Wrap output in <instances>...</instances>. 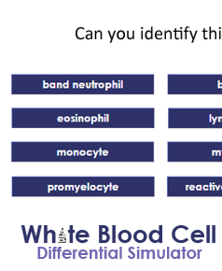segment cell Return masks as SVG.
<instances>
[{"mask_svg": "<svg viewBox=\"0 0 222 271\" xmlns=\"http://www.w3.org/2000/svg\"><path fill=\"white\" fill-rule=\"evenodd\" d=\"M134 239L135 240L136 242H145L146 239V233L142 230H139V231H136L135 233V236H134Z\"/></svg>", "mask_w": 222, "mask_h": 271, "instance_id": "cell-1", "label": "cell"}, {"mask_svg": "<svg viewBox=\"0 0 222 271\" xmlns=\"http://www.w3.org/2000/svg\"><path fill=\"white\" fill-rule=\"evenodd\" d=\"M131 238H132V236H131L130 232L127 231V230L122 231V232L119 234V240L122 242L127 243V242H129V241L131 240Z\"/></svg>", "mask_w": 222, "mask_h": 271, "instance_id": "cell-2", "label": "cell"}, {"mask_svg": "<svg viewBox=\"0 0 222 271\" xmlns=\"http://www.w3.org/2000/svg\"><path fill=\"white\" fill-rule=\"evenodd\" d=\"M160 239H161V234L159 233L157 230L152 231V233H151V235H150V240L152 241V242H161V241H159Z\"/></svg>", "mask_w": 222, "mask_h": 271, "instance_id": "cell-3", "label": "cell"}, {"mask_svg": "<svg viewBox=\"0 0 222 271\" xmlns=\"http://www.w3.org/2000/svg\"><path fill=\"white\" fill-rule=\"evenodd\" d=\"M76 36L78 39H84L86 38V31L83 27H79L76 31Z\"/></svg>", "mask_w": 222, "mask_h": 271, "instance_id": "cell-4", "label": "cell"}, {"mask_svg": "<svg viewBox=\"0 0 222 271\" xmlns=\"http://www.w3.org/2000/svg\"><path fill=\"white\" fill-rule=\"evenodd\" d=\"M155 38L161 40V39H165V32H162V31H156L155 32Z\"/></svg>", "mask_w": 222, "mask_h": 271, "instance_id": "cell-5", "label": "cell"}, {"mask_svg": "<svg viewBox=\"0 0 222 271\" xmlns=\"http://www.w3.org/2000/svg\"><path fill=\"white\" fill-rule=\"evenodd\" d=\"M94 34L95 33H94L93 31H90V30H88V31H86V38L85 39H87V40H92L93 39V37H94Z\"/></svg>", "mask_w": 222, "mask_h": 271, "instance_id": "cell-6", "label": "cell"}, {"mask_svg": "<svg viewBox=\"0 0 222 271\" xmlns=\"http://www.w3.org/2000/svg\"><path fill=\"white\" fill-rule=\"evenodd\" d=\"M125 35H126V32H123V31H118L117 32V37L119 40L124 39Z\"/></svg>", "mask_w": 222, "mask_h": 271, "instance_id": "cell-7", "label": "cell"}, {"mask_svg": "<svg viewBox=\"0 0 222 271\" xmlns=\"http://www.w3.org/2000/svg\"><path fill=\"white\" fill-rule=\"evenodd\" d=\"M126 36H127V38L130 39V40L134 39L135 38V31H127L126 32Z\"/></svg>", "mask_w": 222, "mask_h": 271, "instance_id": "cell-8", "label": "cell"}, {"mask_svg": "<svg viewBox=\"0 0 222 271\" xmlns=\"http://www.w3.org/2000/svg\"><path fill=\"white\" fill-rule=\"evenodd\" d=\"M208 30H210V28H208V29H205V32H204V37H205V39H206V40H208V39H210V31H208Z\"/></svg>", "mask_w": 222, "mask_h": 271, "instance_id": "cell-9", "label": "cell"}, {"mask_svg": "<svg viewBox=\"0 0 222 271\" xmlns=\"http://www.w3.org/2000/svg\"><path fill=\"white\" fill-rule=\"evenodd\" d=\"M108 35L110 36V42H112L114 36L117 35V31H108Z\"/></svg>", "mask_w": 222, "mask_h": 271, "instance_id": "cell-10", "label": "cell"}, {"mask_svg": "<svg viewBox=\"0 0 222 271\" xmlns=\"http://www.w3.org/2000/svg\"><path fill=\"white\" fill-rule=\"evenodd\" d=\"M94 37H95V39H97V40L102 39V32H101V31H96L95 34H94Z\"/></svg>", "mask_w": 222, "mask_h": 271, "instance_id": "cell-11", "label": "cell"}, {"mask_svg": "<svg viewBox=\"0 0 222 271\" xmlns=\"http://www.w3.org/2000/svg\"><path fill=\"white\" fill-rule=\"evenodd\" d=\"M175 39H182V32L181 31H175Z\"/></svg>", "mask_w": 222, "mask_h": 271, "instance_id": "cell-12", "label": "cell"}, {"mask_svg": "<svg viewBox=\"0 0 222 271\" xmlns=\"http://www.w3.org/2000/svg\"><path fill=\"white\" fill-rule=\"evenodd\" d=\"M165 39H172V31H165Z\"/></svg>", "mask_w": 222, "mask_h": 271, "instance_id": "cell-13", "label": "cell"}, {"mask_svg": "<svg viewBox=\"0 0 222 271\" xmlns=\"http://www.w3.org/2000/svg\"><path fill=\"white\" fill-rule=\"evenodd\" d=\"M217 38V34L216 31H211L210 39H216Z\"/></svg>", "mask_w": 222, "mask_h": 271, "instance_id": "cell-14", "label": "cell"}, {"mask_svg": "<svg viewBox=\"0 0 222 271\" xmlns=\"http://www.w3.org/2000/svg\"><path fill=\"white\" fill-rule=\"evenodd\" d=\"M97 118H98V122H105V119H104L103 116H101L100 114L97 115Z\"/></svg>", "mask_w": 222, "mask_h": 271, "instance_id": "cell-15", "label": "cell"}, {"mask_svg": "<svg viewBox=\"0 0 222 271\" xmlns=\"http://www.w3.org/2000/svg\"><path fill=\"white\" fill-rule=\"evenodd\" d=\"M182 32V39H187V31H181Z\"/></svg>", "mask_w": 222, "mask_h": 271, "instance_id": "cell-16", "label": "cell"}, {"mask_svg": "<svg viewBox=\"0 0 222 271\" xmlns=\"http://www.w3.org/2000/svg\"><path fill=\"white\" fill-rule=\"evenodd\" d=\"M43 88H48V87H50V83H46L45 81H43Z\"/></svg>", "mask_w": 222, "mask_h": 271, "instance_id": "cell-17", "label": "cell"}, {"mask_svg": "<svg viewBox=\"0 0 222 271\" xmlns=\"http://www.w3.org/2000/svg\"><path fill=\"white\" fill-rule=\"evenodd\" d=\"M111 87H112V83H105V89H106V90H108V89L111 88Z\"/></svg>", "mask_w": 222, "mask_h": 271, "instance_id": "cell-18", "label": "cell"}, {"mask_svg": "<svg viewBox=\"0 0 222 271\" xmlns=\"http://www.w3.org/2000/svg\"><path fill=\"white\" fill-rule=\"evenodd\" d=\"M91 120H92V121H91V123H92V124H94V122H97V121H98V118H97V117H95V116H94V117H92V118H91Z\"/></svg>", "mask_w": 222, "mask_h": 271, "instance_id": "cell-19", "label": "cell"}, {"mask_svg": "<svg viewBox=\"0 0 222 271\" xmlns=\"http://www.w3.org/2000/svg\"><path fill=\"white\" fill-rule=\"evenodd\" d=\"M68 86H69V82L68 81L63 84V87H64V88H68Z\"/></svg>", "mask_w": 222, "mask_h": 271, "instance_id": "cell-20", "label": "cell"}, {"mask_svg": "<svg viewBox=\"0 0 222 271\" xmlns=\"http://www.w3.org/2000/svg\"><path fill=\"white\" fill-rule=\"evenodd\" d=\"M92 87H94V88H96V87H98V84L95 83L94 81H93V82H92Z\"/></svg>", "mask_w": 222, "mask_h": 271, "instance_id": "cell-21", "label": "cell"}, {"mask_svg": "<svg viewBox=\"0 0 222 271\" xmlns=\"http://www.w3.org/2000/svg\"><path fill=\"white\" fill-rule=\"evenodd\" d=\"M104 119H105V122H108V121H109V116H108V114H105V115H104Z\"/></svg>", "mask_w": 222, "mask_h": 271, "instance_id": "cell-22", "label": "cell"}, {"mask_svg": "<svg viewBox=\"0 0 222 271\" xmlns=\"http://www.w3.org/2000/svg\"><path fill=\"white\" fill-rule=\"evenodd\" d=\"M105 86V83H98V87H99V88H104Z\"/></svg>", "mask_w": 222, "mask_h": 271, "instance_id": "cell-23", "label": "cell"}, {"mask_svg": "<svg viewBox=\"0 0 222 271\" xmlns=\"http://www.w3.org/2000/svg\"><path fill=\"white\" fill-rule=\"evenodd\" d=\"M112 87L113 88H118V83H116V82H112Z\"/></svg>", "mask_w": 222, "mask_h": 271, "instance_id": "cell-24", "label": "cell"}, {"mask_svg": "<svg viewBox=\"0 0 222 271\" xmlns=\"http://www.w3.org/2000/svg\"><path fill=\"white\" fill-rule=\"evenodd\" d=\"M146 31L142 30V39H146Z\"/></svg>", "mask_w": 222, "mask_h": 271, "instance_id": "cell-25", "label": "cell"}, {"mask_svg": "<svg viewBox=\"0 0 222 271\" xmlns=\"http://www.w3.org/2000/svg\"><path fill=\"white\" fill-rule=\"evenodd\" d=\"M118 83H119L118 84V88H122L123 87V81H120Z\"/></svg>", "mask_w": 222, "mask_h": 271, "instance_id": "cell-26", "label": "cell"}, {"mask_svg": "<svg viewBox=\"0 0 222 271\" xmlns=\"http://www.w3.org/2000/svg\"><path fill=\"white\" fill-rule=\"evenodd\" d=\"M50 87L51 88H55L56 87V84L54 83H50Z\"/></svg>", "mask_w": 222, "mask_h": 271, "instance_id": "cell-27", "label": "cell"}, {"mask_svg": "<svg viewBox=\"0 0 222 271\" xmlns=\"http://www.w3.org/2000/svg\"><path fill=\"white\" fill-rule=\"evenodd\" d=\"M53 189H54V187H53V185H49V186H48V191H49V192H51Z\"/></svg>", "mask_w": 222, "mask_h": 271, "instance_id": "cell-28", "label": "cell"}, {"mask_svg": "<svg viewBox=\"0 0 222 271\" xmlns=\"http://www.w3.org/2000/svg\"><path fill=\"white\" fill-rule=\"evenodd\" d=\"M57 120H58V122H63V121L64 120V117H62V116H59L58 118H57Z\"/></svg>", "mask_w": 222, "mask_h": 271, "instance_id": "cell-29", "label": "cell"}, {"mask_svg": "<svg viewBox=\"0 0 222 271\" xmlns=\"http://www.w3.org/2000/svg\"><path fill=\"white\" fill-rule=\"evenodd\" d=\"M79 85H80V88H83V87H85V86H86V84H84L83 83H80Z\"/></svg>", "mask_w": 222, "mask_h": 271, "instance_id": "cell-30", "label": "cell"}, {"mask_svg": "<svg viewBox=\"0 0 222 271\" xmlns=\"http://www.w3.org/2000/svg\"><path fill=\"white\" fill-rule=\"evenodd\" d=\"M70 120H71V118H69L68 116H65V117H64V122H69Z\"/></svg>", "mask_w": 222, "mask_h": 271, "instance_id": "cell-31", "label": "cell"}, {"mask_svg": "<svg viewBox=\"0 0 222 271\" xmlns=\"http://www.w3.org/2000/svg\"><path fill=\"white\" fill-rule=\"evenodd\" d=\"M192 35H193V41H194V38H195V35H196V31H192Z\"/></svg>", "mask_w": 222, "mask_h": 271, "instance_id": "cell-32", "label": "cell"}, {"mask_svg": "<svg viewBox=\"0 0 222 271\" xmlns=\"http://www.w3.org/2000/svg\"><path fill=\"white\" fill-rule=\"evenodd\" d=\"M72 154H74V152H72L71 150L67 151V155H69V156H70V155H72Z\"/></svg>", "mask_w": 222, "mask_h": 271, "instance_id": "cell-33", "label": "cell"}, {"mask_svg": "<svg viewBox=\"0 0 222 271\" xmlns=\"http://www.w3.org/2000/svg\"><path fill=\"white\" fill-rule=\"evenodd\" d=\"M56 86H57L58 88H62V87H63V84H62V83H58L57 84H56Z\"/></svg>", "mask_w": 222, "mask_h": 271, "instance_id": "cell-34", "label": "cell"}, {"mask_svg": "<svg viewBox=\"0 0 222 271\" xmlns=\"http://www.w3.org/2000/svg\"><path fill=\"white\" fill-rule=\"evenodd\" d=\"M73 87H74V88H77V87H80V85L77 83H73Z\"/></svg>", "mask_w": 222, "mask_h": 271, "instance_id": "cell-35", "label": "cell"}, {"mask_svg": "<svg viewBox=\"0 0 222 271\" xmlns=\"http://www.w3.org/2000/svg\"><path fill=\"white\" fill-rule=\"evenodd\" d=\"M99 153V152L98 151H94V158L97 156V154Z\"/></svg>", "mask_w": 222, "mask_h": 271, "instance_id": "cell-36", "label": "cell"}, {"mask_svg": "<svg viewBox=\"0 0 222 271\" xmlns=\"http://www.w3.org/2000/svg\"><path fill=\"white\" fill-rule=\"evenodd\" d=\"M90 120H91V118L89 116H87V117L84 118V122H90Z\"/></svg>", "mask_w": 222, "mask_h": 271, "instance_id": "cell-37", "label": "cell"}, {"mask_svg": "<svg viewBox=\"0 0 222 271\" xmlns=\"http://www.w3.org/2000/svg\"><path fill=\"white\" fill-rule=\"evenodd\" d=\"M86 87H87V88H91V87H92V83H86Z\"/></svg>", "mask_w": 222, "mask_h": 271, "instance_id": "cell-38", "label": "cell"}, {"mask_svg": "<svg viewBox=\"0 0 222 271\" xmlns=\"http://www.w3.org/2000/svg\"><path fill=\"white\" fill-rule=\"evenodd\" d=\"M172 39H175V31H172Z\"/></svg>", "mask_w": 222, "mask_h": 271, "instance_id": "cell-39", "label": "cell"}, {"mask_svg": "<svg viewBox=\"0 0 222 271\" xmlns=\"http://www.w3.org/2000/svg\"><path fill=\"white\" fill-rule=\"evenodd\" d=\"M80 154H81V155H85V154H86V152L82 150V151H81V152H80Z\"/></svg>", "mask_w": 222, "mask_h": 271, "instance_id": "cell-40", "label": "cell"}, {"mask_svg": "<svg viewBox=\"0 0 222 271\" xmlns=\"http://www.w3.org/2000/svg\"><path fill=\"white\" fill-rule=\"evenodd\" d=\"M79 122H84V118L82 117V116H80V117H79Z\"/></svg>", "mask_w": 222, "mask_h": 271, "instance_id": "cell-41", "label": "cell"}, {"mask_svg": "<svg viewBox=\"0 0 222 271\" xmlns=\"http://www.w3.org/2000/svg\"><path fill=\"white\" fill-rule=\"evenodd\" d=\"M79 154H80V152L75 150V151H74V155H79Z\"/></svg>", "mask_w": 222, "mask_h": 271, "instance_id": "cell-42", "label": "cell"}, {"mask_svg": "<svg viewBox=\"0 0 222 271\" xmlns=\"http://www.w3.org/2000/svg\"><path fill=\"white\" fill-rule=\"evenodd\" d=\"M107 154H108V152L106 150L103 151V155H107Z\"/></svg>", "mask_w": 222, "mask_h": 271, "instance_id": "cell-43", "label": "cell"}, {"mask_svg": "<svg viewBox=\"0 0 222 271\" xmlns=\"http://www.w3.org/2000/svg\"><path fill=\"white\" fill-rule=\"evenodd\" d=\"M93 153H94V152H92V151H87L88 155H92Z\"/></svg>", "mask_w": 222, "mask_h": 271, "instance_id": "cell-44", "label": "cell"}, {"mask_svg": "<svg viewBox=\"0 0 222 271\" xmlns=\"http://www.w3.org/2000/svg\"><path fill=\"white\" fill-rule=\"evenodd\" d=\"M112 189H113V190H118V189H119V186H118V185H114V186L112 187Z\"/></svg>", "mask_w": 222, "mask_h": 271, "instance_id": "cell-45", "label": "cell"}, {"mask_svg": "<svg viewBox=\"0 0 222 271\" xmlns=\"http://www.w3.org/2000/svg\"><path fill=\"white\" fill-rule=\"evenodd\" d=\"M96 188H97V187H96L95 185H92V186H91V190H95Z\"/></svg>", "mask_w": 222, "mask_h": 271, "instance_id": "cell-46", "label": "cell"}, {"mask_svg": "<svg viewBox=\"0 0 222 271\" xmlns=\"http://www.w3.org/2000/svg\"><path fill=\"white\" fill-rule=\"evenodd\" d=\"M81 187H82V190H86V189H87V187H86L85 185H82Z\"/></svg>", "mask_w": 222, "mask_h": 271, "instance_id": "cell-47", "label": "cell"}, {"mask_svg": "<svg viewBox=\"0 0 222 271\" xmlns=\"http://www.w3.org/2000/svg\"><path fill=\"white\" fill-rule=\"evenodd\" d=\"M59 190H63L64 189V186H62V185H60L58 187Z\"/></svg>", "mask_w": 222, "mask_h": 271, "instance_id": "cell-48", "label": "cell"}, {"mask_svg": "<svg viewBox=\"0 0 222 271\" xmlns=\"http://www.w3.org/2000/svg\"><path fill=\"white\" fill-rule=\"evenodd\" d=\"M97 190H100V191H101V190H102V186H101V185H98V186H97Z\"/></svg>", "mask_w": 222, "mask_h": 271, "instance_id": "cell-49", "label": "cell"}, {"mask_svg": "<svg viewBox=\"0 0 222 271\" xmlns=\"http://www.w3.org/2000/svg\"><path fill=\"white\" fill-rule=\"evenodd\" d=\"M218 87H222V83L220 82H218Z\"/></svg>", "mask_w": 222, "mask_h": 271, "instance_id": "cell-50", "label": "cell"}, {"mask_svg": "<svg viewBox=\"0 0 222 271\" xmlns=\"http://www.w3.org/2000/svg\"><path fill=\"white\" fill-rule=\"evenodd\" d=\"M61 152L62 151H57V155H61Z\"/></svg>", "mask_w": 222, "mask_h": 271, "instance_id": "cell-51", "label": "cell"}, {"mask_svg": "<svg viewBox=\"0 0 222 271\" xmlns=\"http://www.w3.org/2000/svg\"><path fill=\"white\" fill-rule=\"evenodd\" d=\"M194 189V186H191V190H193Z\"/></svg>", "mask_w": 222, "mask_h": 271, "instance_id": "cell-52", "label": "cell"}, {"mask_svg": "<svg viewBox=\"0 0 222 271\" xmlns=\"http://www.w3.org/2000/svg\"><path fill=\"white\" fill-rule=\"evenodd\" d=\"M197 189H198V190H201V186H197Z\"/></svg>", "mask_w": 222, "mask_h": 271, "instance_id": "cell-53", "label": "cell"}, {"mask_svg": "<svg viewBox=\"0 0 222 271\" xmlns=\"http://www.w3.org/2000/svg\"><path fill=\"white\" fill-rule=\"evenodd\" d=\"M220 38L222 39V31H221V36H220Z\"/></svg>", "mask_w": 222, "mask_h": 271, "instance_id": "cell-54", "label": "cell"}]
</instances>
